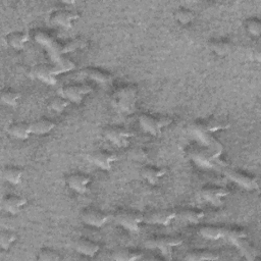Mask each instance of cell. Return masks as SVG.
<instances>
[{
    "mask_svg": "<svg viewBox=\"0 0 261 261\" xmlns=\"http://www.w3.org/2000/svg\"><path fill=\"white\" fill-rule=\"evenodd\" d=\"M182 243L184 237L178 234L152 237L145 242L147 248L159 250L166 258H170L173 249L180 246Z\"/></svg>",
    "mask_w": 261,
    "mask_h": 261,
    "instance_id": "2",
    "label": "cell"
},
{
    "mask_svg": "<svg viewBox=\"0 0 261 261\" xmlns=\"http://www.w3.org/2000/svg\"><path fill=\"white\" fill-rule=\"evenodd\" d=\"M247 237H248V232L246 229L242 227H229V228H225L223 239H226L231 244L236 245L240 241L247 239Z\"/></svg>",
    "mask_w": 261,
    "mask_h": 261,
    "instance_id": "30",
    "label": "cell"
},
{
    "mask_svg": "<svg viewBox=\"0 0 261 261\" xmlns=\"http://www.w3.org/2000/svg\"><path fill=\"white\" fill-rule=\"evenodd\" d=\"M198 127L204 133H215L217 130L226 129L229 127V123L227 121L218 119V118H209L203 121L201 124H198Z\"/></svg>",
    "mask_w": 261,
    "mask_h": 261,
    "instance_id": "24",
    "label": "cell"
},
{
    "mask_svg": "<svg viewBox=\"0 0 261 261\" xmlns=\"http://www.w3.org/2000/svg\"><path fill=\"white\" fill-rule=\"evenodd\" d=\"M7 132L11 137L22 141L28 140L33 134L32 124L25 121H16L10 123L8 125Z\"/></svg>",
    "mask_w": 261,
    "mask_h": 261,
    "instance_id": "17",
    "label": "cell"
},
{
    "mask_svg": "<svg viewBox=\"0 0 261 261\" xmlns=\"http://www.w3.org/2000/svg\"><path fill=\"white\" fill-rule=\"evenodd\" d=\"M16 239L17 236L14 231H11L9 229H2L0 232V246L2 250H9V248L16 241Z\"/></svg>",
    "mask_w": 261,
    "mask_h": 261,
    "instance_id": "34",
    "label": "cell"
},
{
    "mask_svg": "<svg viewBox=\"0 0 261 261\" xmlns=\"http://www.w3.org/2000/svg\"><path fill=\"white\" fill-rule=\"evenodd\" d=\"M3 178L11 185H18L23 176V170L17 166H5L2 170Z\"/></svg>",
    "mask_w": 261,
    "mask_h": 261,
    "instance_id": "28",
    "label": "cell"
},
{
    "mask_svg": "<svg viewBox=\"0 0 261 261\" xmlns=\"http://www.w3.org/2000/svg\"><path fill=\"white\" fill-rule=\"evenodd\" d=\"M229 195V191L223 187L208 186L201 190L202 198L214 207H220L224 204L226 198Z\"/></svg>",
    "mask_w": 261,
    "mask_h": 261,
    "instance_id": "7",
    "label": "cell"
},
{
    "mask_svg": "<svg viewBox=\"0 0 261 261\" xmlns=\"http://www.w3.org/2000/svg\"><path fill=\"white\" fill-rule=\"evenodd\" d=\"M112 259L117 261H135L143 258V253L133 249H119L112 253Z\"/></svg>",
    "mask_w": 261,
    "mask_h": 261,
    "instance_id": "27",
    "label": "cell"
},
{
    "mask_svg": "<svg viewBox=\"0 0 261 261\" xmlns=\"http://www.w3.org/2000/svg\"><path fill=\"white\" fill-rule=\"evenodd\" d=\"M20 98H21L20 93L13 89L7 88L1 92V101L5 105H8V106H12V107L16 106L18 104Z\"/></svg>",
    "mask_w": 261,
    "mask_h": 261,
    "instance_id": "32",
    "label": "cell"
},
{
    "mask_svg": "<svg viewBox=\"0 0 261 261\" xmlns=\"http://www.w3.org/2000/svg\"><path fill=\"white\" fill-rule=\"evenodd\" d=\"M69 103L70 102L66 98H64L61 95H58L52 97V99L49 101V107L57 113H62L68 107Z\"/></svg>",
    "mask_w": 261,
    "mask_h": 261,
    "instance_id": "35",
    "label": "cell"
},
{
    "mask_svg": "<svg viewBox=\"0 0 261 261\" xmlns=\"http://www.w3.org/2000/svg\"><path fill=\"white\" fill-rule=\"evenodd\" d=\"M92 162L104 171L111 170L113 164L117 161V155L113 152L106 150H98L91 155Z\"/></svg>",
    "mask_w": 261,
    "mask_h": 261,
    "instance_id": "12",
    "label": "cell"
},
{
    "mask_svg": "<svg viewBox=\"0 0 261 261\" xmlns=\"http://www.w3.org/2000/svg\"><path fill=\"white\" fill-rule=\"evenodd\" d=\"M82 219L87 225L99 228L104 226L108 222L109 215L102 210L95 209V208H88L83 211Z\"/></svg>",
    "mask_w": 261,
    "mask_h": 261,
    "instance_id": "11",
    "label": "cell"
},
{
    "mask_svg": "<svg viewBox=\"0 0 261 261\" xmlns=\"http://www.w3.org/2000/svg\"><path fill=\"white\" fill-rule=\"evenodd\" d=\"M225 228L218 225L207 224L199 229V234L209 241H217L224 238Z\"/></svg>",
    "mask_w": 261,
    "mask_h": 261,
    "instance_id": "23",
    "label": "cell"
},
{
    "mask_svg": "<svg viewBox=\"0 0 261 261\" xmlns=\"http://www.w3.org/2000/svg\"><path fill=\"white\" fill-rule=\"evenodd\" d=\"M177 216V212L172 209H161L151 212L147 217L146 221L151 224L158 225H169Z\"/></svg>",
    "mask_w": 261,
    "mask_h": 261,
    "instance_id": "16",
    "label": "cell"
},
{
    "mask_svg": "<svg viewBox=\"0 0 261 261\" xmlns=\"http://www.w3.org/2000/svg\"><path fill=\"white\" fill-rule=\"evenodd\" d=\"M172 118L166 115H153L149 113H142L139 116V124L142 129L151 136H158L161 129L170 125Z\"/></svg>",
    "mask_w": 261,
    "mask_h": 261,
    "instance_id": "3",
    "label": "cell"
},
{
    "mask_svg": "<svg viewBox=\"0 0 261 261\" xmlns=\"http://www.w3.org/2000/svg\"><path fill=\"white\" fill-rule=\"evenodd\" d=\"M92 91L93 88L88 84H69L60 89V95L71 103L81 104Z\"/></svg>",
    "mask_w": 261,
    "mask_h": 261,
    "instance_id": "6",
    "label": "cell"
},
{
    "mask_svg": "<svg viewBox=\"0 0 261 261\" xmlns=\"http://www.w3.org/2000/svg\"><path fill=\"white\" fill-rule=\"evenodd\" d=\"M245 28L247 32L254 37H259L261 34V21L257 17H250L246 19Z\"/></svg>",
    "mask_w": 261,
    "mask_h": 261,
    "instance_id": "37",
    "label": "cell"
},
{
    "mask_svg": "<svg viewBox=\"0 0 261 261\" xmlns=\"http://www.w3.org/2000/svg\"><path fill=\"white\" fill-rule=\"evenodd\" d=\"M189 156L202 167H212L213 157L212 154L201 148H192L189 150Z\"/></svg>",
    "mask_w": 261,
    "mask_h": 261,
    "instance_id": "20",
    "label": "cell"
},
{
    "mask_svg": "<svg viewBox=\"0 0 261 261\" xmlns=\"http://www.w3.org/2000/svg\"><path fill=\"white\" fill-rule=\"evenodd\" d=\"M115 221L124 229L130 232H137L141 228V224L145 220L144 215L141 212L135 210H118L114 215Z\"/></svg>",
    "mask_w": 261,
    "mask_h": 261,
    "instance_id": "4",
    "label": "cell"
},
{
    "mask_svg": "<svg viewBox=\"0 0 261 261\" xmlns=\"http://www.w3.org/2000/svg\"><path fill=\"white\" fill-rule=\"evenodd\" d=\"M75 250L87 257H94L98 254L100 250V245L90 239L87 238H80L74 243Z\"/></svg>",
    "mask_w": 261,
    "mask_h": 261,
    "instance_id": "18",
    "label": "cell"
},
{
    "mask_svg": "<svg viewBox=\"0 0 261 261\" xmlns=\"http://www.w3.org/2000/svg\"><path fill=\"white\" fill-rule=\"evenodd\" d=\"M210 49L219 56H224L230 52L231 44L228 40L214 39L209 42Z\"/></svg>",
    "mask_w": 261,
    "mask_h": 261,
    "instance_id": "29",
    "label": "cell"
},
{
    "mask_svg": "<svg viewBox=\"0 0 261 261\" xmlns=\"http://www.w3.org/2000/svg\"><path fill=\"white\" fill-rule=\"evenodd\" d=\"M33 74L42 83L50 86H54L56 84L58 75L54 65H50L47 63H41L36 65L33 69Z\"/></svg>",
    "mask_w": 261,
    "mask_h": 261,
    "instance_id": "13",
    "label": "cell"
},
{
    "mask_svg": "<svg viewBox=\"0 0 261 261\" xmlns=\"http://www.w3.org/2000/svg\"><path fill=\"white\" fill-rule=\"evenodd\" d=\"M103 134L111 144L118 148L128 147L134 137V133L130 129L119 125H108L103 129Z\"/></svg>",
    "mask_w": 261,
    "mask_h": 261,
    "instance_id": "5",
    "label": "cell"
},
{
    "mask_svg": "<svg viewBox=\"0 0 261 261\" xmlns=\"http://www.w3.org/2000/svg\"><path fill=\"white\" fill-rule=\"evenodd\" d=\"M29 41V35L21 31H14L6 36L7 44L14 50H21Z\"/></svg>",
    "mask_w": 261,
    "mask_h": 261,
    "instance_id": "22",
    "label": "cell"
},
{
    "mask_svg": "<svg viewBox=\"0 0 261 261\" xmlns=\"http://www.w3.org/2000/svg\"><path fill=\"white\" fill-rule=\"evenodd\" d=\"M175 20L181 24H189L195 18V13L193 10L187 7H178L173 12Z\"/></svg>",
    "mask_w": 261,
    "mask_h": 261,
    "instance_id": "33",
    "label": "cell"
},
{
    "mask_svg": "<svg viewBox=\"0 0 261 261\" xmlns=\"http://www.w3.org/2000/svg\"><path fill=\"white\" fill-rule=\"evenodd\" d=\"M81 74L87 77L88 80L94 81L99 85L105 86V87L111 85L113 81V76L110 72L97 67H90V66L86 67L83 70H81Z\"/></svg>",
    "mask_w": 261,
    "mask_h": 261,
    "instance_id": "15",
    "label": "cell"
},
{
    "mask_svg": "<svg viewBox=\"0 0 261 261\" xmlns=\"http://www.w3.org/2000/svg\"><path fill=\"white\" fill-rule=\"evenodd\" d=\"M36 259L39 261H58L61 259V256L57 251L53 249L43 248L39 251Z\"/></svg>",
    "mask_w": 261,
    "mask_h": 261,
    "instance_id": "36",
    "label": "cell"
},
{
    "mask_svg": "<svg viewBox=\"0 0 261 261\" xmlns=\"http://www.w3.org/2000/svg\"><path fill=\"white\" fill-rule=\"evenodd\" d=\"M224 173L231 181H233L234 184H237L238 186H240L245 190L254 191L258 189L257 179L248 173H245L240 170H233V169H227L224 171Z\"/></svg>",
    "mask_w": 261,
    "mask_h": 261,
    "instance_id": "9",
    "label": "cell"
},
{
    "mask_svg": "<svg viewBox=\"0 0 261 261\" xmlns=\"http://www.w3.org/2000/svg\"><path fill=\"white\" fill-rule=\"evenodd\" d=\"M86 46H87V41L85 39L76 38V39L68 40L65 43L57 44V51L61 55L64 53H69L79 49H83Z\"/></svg>",
    "mask_w": 261,
    "mask_h": 261,
    "instance_id": "26",
    "label": "cell"
},
{
    "mask_svg": "<svg viewBox=\"0 0 261 261\" xmlns=\"http://www.w3.org/2000/svg\"><path fill=\"white\" fill-rule=\"evenodd\" d=\"M28 204V199L16 194H7L2 199V206L11 215L18 214Z\"/></svg>",
    "mask_w": 261,
    "mask_h": 261,
    "instance_id": "14",
    "label": "cell"
},
{
    "mask_svg": "<svg viewBox=\"0 0 261 261\" xmlns=\"http://www.w3.org/2000/svg\"><path fill=\"white\" fill-rule=\"evenodd\" d=\"M139 99V89L136 85H123L116 88L111 97L110 102L113 108L125 114H133L137 108Z\"/></svg>",
    "mask_w": 261,
    "mask_h": 261,
    "instance_id": "1",
    "label": "cell"
},
{
    "mask_svg": "<svg viewBox=\"0 0 261 261\" xmlns=\"http://www.w3.org/2000/svg\"><path fill=\"white\" fill-rule=\"evenodd\" d=\"M66 185L77 194H85L89 190V185L92 181L91 176L83 172H73L66 176Z\"/></svg>",
    "mask_w": 261,
    "mask_h": 261,
    "instance_id": "10",
    "label": "cell"
},
{
    "mask_svg": "<svg viewBox=\"0 0 261 261\" xmlns=\"http://www.w3.org/2000/svg\"><path fill=\"white\" fill-rule=\"evenodd\" d=\"M129 156L136 161H145L148 159V152L142 147H137L129 152Z\"/></svg>",
    "mask_w": 261,
    "mask_h": 261,
    "instance_id": "38",
    "label": "cell"
},
{
    "mask_svg": "<svg viewBox=\"0 0 261 261\" xmlns=\"http://www.w3.org/2000/svg\"><path fill=\"white\" fill-rule=\"evenodd\" d=\"M32 129H33V134L38 135V136H42V135H46L49 134L50 132H52L56 124L53 120L42 117L39 119H36L35 121H33L32 123Z\"/></svg>",
    "mask_w": 261,
    "mask_h": 261,
    "instance_id": "25",
    "label": "cell"
},
{
    "mask_svg": "<svg viewBox=\"0 0 261 261\" xmlns=\"http://www.w3.org/2000/svg\"><path fill=\"white\" fill-rule=\"evenodd\" d=\"M220 255L217 252L206 250V249H199L188 252L184 259L189 261H203V260H218Z\"/></svg>",
    "mask_w": 261,
    "mask_h": 261,
    "instance_id": "21",
    "label": "cell"
},
{
    "mask_svg": "<svg viewBox=\"0 0 261 261\" xmlns=\"http://www.w3.org/2000/svg\"><path fill=\"white\" fill-rule=\"evenodd\" d=\"M80 14L70 9H57L53 11L50 15V20L52 23L61 27L63 29H70L73 23L79 19Z\"/></svg>",
    "mask_w": 261,
    "mask_h": 261,
    "instance_id": "8",
    "label": "cell"
},
{
    "mask_svg": "<svg viewBox=\"0 0 261 261\" xmlns=\"http://www.w3.org/2000/svg\"><path fill=\"white\" fill-rule=\"evenodd\" d=\"M180 215L185 220L194 224L200 222L205 217L204 211L197 208H185L181 210Z\"/></svg>",
    "mask_w": 261,
    "mask_h": 261,
    "instance_id": "31",
    "label": "cell"
},
{
    "mask_svg": "<svg viewBox=\"0 0 261 261\" xmlns=\"http://www.w3.org/2000/svg\"><path fill=\"white\" fill-rule=\"evenodd\" d=\"M166 169L163 167L146 165L141 169L142 177L152 186H155L159 182L160 178L166 174Z\"/></svg>",
    "mask_w": 261,
    "mask_h": 261,
    "instance_id": "19",
    "label": "cell"
}]
</instances>
